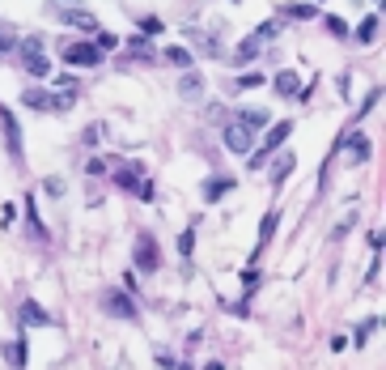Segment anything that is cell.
<instances>
[{
	"label": "cell",
	"instance_id": "1",
	"mask_svg": "<svg viewBox=\"0 0 386 370\" xmlns=\"http://www.w3.org/2000/svg\"><path fill=\"white\" fill-rule=\"evenodd\" d=\"M289 132H293V124H289V120H276V124H272V128H267V136H263V145H259V149H251V153H246V157H251V171H259V166H263V162H267V157H272V153H276V149H281V145H285V141H289Z\"/></svg>",
	"mask_w": 386,
	"mask_h": 370
},
{
	"label": "cell",
	"instance_id": "2",
	"mask_svg": "<svg viewBox=\"0 0 386 370\" xmlns=\"http://www.w3.org/2000/svg\"><path fill=\"white\" fill-rule=\"evenodd\" d=\"M102 311L110 315V320H124V324H136V320H140V306H136L132 294H124V290H106V294H102Z\"/></svg>",
	"mask_w": 386,
	"mask_h": 370
},
{
	"label": "cell",
	"instance_id": "3",
	"mask_svg": "<svg viewBox=\"0 0 386 370\" xmlns=\"http://www.w3.org/2000/svg\"><path fill=\"white\" fill-rule=\"evenodd\" d=\"M60 60L64 64H77V69H98L102 64V51H98V43H64L60 47Z\"/></svg>",
	"mask_w": 386,
	"mask_h": 370
},
{
	"label": "cell",
	"instance_id": "4",
	"mask_svg": "<svg viewBox=\"0 0 386 370\" xmlns=\"http://www.w3.org/2000/svg\"><path fill=\"white\" fill-rule=\"evenodd\" d=\"M221 136H225V149H230V153H251V149H255V132H251L246 124H238V120H230Z\"/></svg>",
	"mask_w": 386,
	"mask_h": 370
},
{
	"label": "cell",
	"instance_id": "5",
	"mask_svg": "<svg viewBox=\"0 0 386 370\" xmlns=\"http://www.w3.org/2000/svg\"><path fill=\"white\" fill-rule=\"evenodd\" d=\"M132 259H136L140 273H157L161 259H157V243H153V234H140V239H136V255H132Z\"/></svg>",
	"mask_w": 386,
	"mask_h": 370
},
{
	"label": "cell",
	"instance_id": "6",
	"mask_svg": "<svg viewBox=\"0 0 386 370\" xmlns=\"http://www.w3.org/2000/svg\"><path fill=\"white\" fill-rule=\"evenodd\" d=\"M263 43H267V38H263V34L255 30L251 38H242V43H238V51H234V56H230V64H234V69H238V64H251V60L259 56V47H263Z\"/></svg>",
	"mask_w": 386,
	"mask_h": 370
},
{
	"label": "cell",
	"instance_id": "7",
	"mask_svg": "<svg viewBox=\"0 0 386 370\" xmlns=\"http://www.w3.org/2000/svg\"><path fill=\"white\" fill-rule=\"evenodd\" d=\"M22 324H26V328H51V315H47L34 298H26V302H22Z\"/></svg>",
	"mask_w": 386,
	"mask_h": 370
},
{
	"label": "cell",
	"instance_id": "8",
	"mask_svg": "<svg viewBox=\"0 0 386 370\" xmlns=\"http://www.w3.org/2000/svg\"><path fill=\"white\" fill-rule=\"evenodd\" d=\"M0 128H5L9 153H13V157H22V136H17V120H13V111H9V107H0Z\"/></svg>",
	"mask_w": 386,
	"mask_h": 370
},
{
	"label": "cell",
	"instance_id": "9",
	"mask_svg": "<svg viewBox=\"0 0 386 370\" xmlns=\"http://www.w3.org/2000/svg\"><path fill=\"white\" fill-rule=\"evenodd\" d=\"M272 85H276V94H285V98H297V94H302V77H297L293 69L276 73V81H272Z\"/></svg>",
	"mask_w": 386,
	"mask_h": 370
},
{
	"label": "cell",
	"instance_id": "10",
	"mask_svg": "<svg viewBox=\"0 0 386 370\" xmlns=\"http://www.w3.org/2000/svg\"><path fill=\"white\" fill-rule=\"evenodd\" d=\"M344 145H348V162H365V157L373 153V145H369V136H361V132H352V136H344Z\"/></svg>",
	"mask_w": 386,
	"mask_h": 370
},
{
	"label": "cell",
	"instance_id": "11",
	"mask_svg": "<svg viewBox=\"0 0 386 370\" xmlns=\"http://www.w3.org/2000/svg\"><path fill=\"white\" fill-rule=\"evenodd\" d=\"M230 187H234V179H225V175H212V179L204 183V200H208V204H216V200L225 196Z\"/></svg>",
	"mask_w": 386,
	"mask_h": 370
},
{
	"label": "cell",
	"instance_id": "12",
	"mask_svg": "<svg viewBox=\"0 0 386 370\" xmlns=\"http://www.w3.org/2000/svg\"><path fill=\"white\" fill-rule=\"evenodd\" d=\"M238 124H246L251 132H259V128H267V124H272V115H267V111H259V107H246V111H238Z\"/></svg>",
	"mask_w": 386,
	"mask_h": 370
},
{
	"label": "cell",
	"instance_id": "13",
	"mask_svg": "<svg viewBox=\"0 0 386 370\" xmlns=\"http://www.w3.org/2000/svg\"><path fill=\"white\" fill-rule=\"evenodd\" d=\"M22 56H26V73H30V77H47V73H51V64H47V56H43L38 47H34V51H22Z\"/></svg>",
	"mask_w": 386,
	"mask_h": 370
},
{
	"label": "cell",
	"instance_id": "14",
	"mask_svg": "<svg viewBox=\"0 0 386 370\" xmlns=\"http://www.w3.org/2000/svg\"><path fill=\"white\" fill-rule=\"evenodd\" d=\"M60 22H68V26H81V30H98V22H94V13H85V9H68V13H60Z\"/></svg>",
	"mask_w": 386,
	"mask_h": 370
},
{
	"label": "cell",
	"instance_id": "15",
	"mask_svg": "<svg viewBox=\"0 0 386 370\" xmlns=\"http://www.w3.org/2000/svg\"><path fill=\"white\" fill-rule=\"evenodd\" d=\"M200 94H204V77L200 73H187L179 81V98H200Z\"/></svg>",
	"mask_w": 386,
	"mask_h": 370
},
{
	"label": "cell",
	"instance_id": "16",
	"mask_svg": "<svg viewBox=\"0 0 386 370\" xmlns=\"http://www.w3.org/2000/svg\"><path fill=\"white\" fill-rule=\"evenodd\" d=\"M281 17H289V22H306V17H318V9L302 0V5H285V9H281Z\"/></svg>",
	"mask_w": 386,
	"mask_h": 370
},
{
	"label": "cell",
	"instance_id": "17",
	"mask_svg": "<svg viewBox=\"0 0 386 370\" xmlns=\"http://www.w3.org/2000/svg\"><path fill=\"white\" fill-rule=\"evenodd\" d=\"M22 102H26V107H34V111H47V94L38 85H26L22 90Z\"/></svg>",
	"mask_w": 386,
	"mask_h": 370
},
{
	"label": "cell",
	"instance_id": "18",
	"mask_svg": "<svg viewBox=\"0 0 386 370\" xmlns=\"http://www.w3.org/2000/svg\"><path fill=\"white\" fill-rule=\"evenodd\" d=\"M165 64H175V69H191V51H187V47H165Z\"/></svg>",
	"mask_w": 386,
	"mask_h": 370
},
{
	"label": "cell",
	"instance_id": "19",
	"mask_svg": "<svg viewBox=\"0 0 386 370\" xmlns=\"http://www.w3.org/2000/svg\"><path fill=\"white\" fill-rule=\"evenodd\" d=\"M293 162H297V157H293V153H285V157H281V162H276V166H272V183H276V187H281V183L289 179V171H293Z\"/></svg>",
	"mask_w": 386,
	"mask_h": 370
},
{
	"label": "cell",
	"instance_id": "20",
	"mask_svg": "<svg viewBox=\"0 0 386 370\" xmlns=\"http://www.w3.org/2000/svg\"><path fill=\"white\" fill-rule=\"evenodd\" d=\"M378 26H382V22H378V13H369V17L357 26V38H361V43H373V38H378Z\"/></svg>",
	"mask_w": 386,
	"mask_h": 370
},
{
	"label": "cell",
	"instance_id": "21",
	"mask_svg": "<svg viewBox=\"0 0 386 370\" xmlns=\"http://www.w3.org/2000/svg\"><path fill=\"white\" fill-rule=\"evenodd\" d=\"M128 56H136V60H149V56H153V47H149L144 34H140V38H128Z\"/></svg>",
	"mask_w": 386,
	"mask_h": 370
},
{
	"label": "cell",
	"instance_id": "22",
	"mask_svg": "<svg viewBox=\"0 0 386 370\" xmlns=\"http://www.w3.org/2000/svg\"><path fill=\"white\" fill-rule=\"evenodd\" d=\"M5 353H9V362H13V366H26L30 345H26V341H17V345H5Z\"/></svg>",
	"mask_w": 386,
	"mask_h": 370
},
{
	"label": "cell",
	"instance_id": "23",
	"mask_svg": "<svg viewBox=\"0 0 386 370\" xmlns=\"http://www.w3.org/2000/svg\"><path fill=\"white\" fill-rule=\"evenodd\" d=\"M259 85H263V73H242L230 90H259Z\"/></svg>",
	"mask_w": 386,
	"mask_h": 370
},
{
	"label": "cell",
	"instance_id": "24",
	"mask_svg": "<svg viewBox=\"0 0 386 370\" xmlns=\"http://www.w3.org/2000/svg\"><path fill=\"white\" fill-rule=\"evenodd\" d=\"M276 222H281V213H267V218H263V226H259V247L276 234Z\"/></svg>",
	"mask_w": 386,
	"mask_h": 370
},
{
	"label": "cell",
	"instance_id": "25",
	"mask_svg": "<svg viewBox=\"0 0 386 370\" xmlns=\"http://www.w3.org/2000/svg\"><path fill=\"white\" fill-rule=\"evenodd\" d=\"M115 183H119L124 192H136V187H140V183H136V171H119V175H115Z\"/></svg>",
	"mask_w": 386,
	"mask_h": 370
},
{
	"label": "cell",
	"instance_id": "26",
	"mask_svg": "<svg viewBox=\"0 0 386 370\" xmlns=\"http://www.w3.org/2000/svg\"><path fill=\"white\" fill-rule=\"evenodd\" d=\"M327 30L336 34V38H344L348 34V26H344V17H336V13H327Z\"/></svg>",
	"mask_w": 386,
	"mask_h": 370
},
{
	"label": "cell",
	"instance_id": "27",
	"mask_svg": "<svg viewBox=\"0 0 386 370\" xmlns=\"http://www.w3.org/2000/svg\"><path fill=\"white\" fill-rule=\"evenodd\" d=\"M373 328H378V320H365V324L357 328V336H352V341H357V345H365V341L373 336Z\"/></svg>",
	"mask_w": 386,
	"mask_h": 370
},
{
	"label": "cell",
	"instance_id": "28",
	"mask_svg": "<svg viewBox=\"0 0 386 370\" xmlns=\"http://www.w3.org/2000/svg\"><path fill=\"white\" fill-rule=\"evenodd\" d=\"M43 187H47V196H55V200L64 196V179H55V175H51V179H43Z\"/></svg>",
	"mask_w": 386,
	"mask_h": 370
},
{
	"label": "cell",
	"instance_id": "29",
	"mask_svg": "<svg viewBox=\"0 0 386 370\" xmlns=\"http://www.w3.org/2000/svg\"><path fill=\"white\" fill-rule=\"evenodd\" d=\"M161 30V17H140V34H157Z\"/></svg>",
	"mask_w": 386,
	"mask_h": 370
},
{
	"label": "cell",
	"instance_id": "30",
	"mask_svg": "<svg viewBox=\"0 0 386 370\" xmlns=\"http://www.w3.org/2000/svg\"><path fill=\"white\" fill-rule=\"evenodd\" d=\"M191 243H195V230H183V234H179V251L191 255Z\"/></svg>",
	"mask_w": 386,
	"mask_h": 370
},
{
	"label": "cell",
	"instance_id": "31",
	"mask_svg": "<svg viewBox=\"0 0 386 370\" xmlns=\"http://www.w3.org/2000/svg\"><path fill=\"white\" fill-rule=\"evenodd\" d=\"M77 85H81L77 77H55V90H68V94H77Z\"/></svg>",
	"mask_w": 386,
	"mask_h": 370
},
{
	"label": "cell",
	"instance_id": "32",
	"mask_svg": "<svg viewBox=\"0 0 386 370\" xmlns=\"http://www.w3.org/2000/svg\"><path fill=\"white\" fill-rule=\"evenodd\" d=\"M352 226H357V218H344V222H340V226H336V234H331V239H336V243H340V239H344V234H348V230H352Z\"/></svg>",
	"mask_w": 386,
	"mask_h": 370
},
{
	"label": "cell",
	"instance_id": "33",
	"mask_svg": "<svg viewBox=\"0 0 386 370\" xmlns=\"http://www.w3.org/2000/svg\"><path fill=\"white\" fill-rule=\"evenodd\" d=\"M110 47H119L115 34H98V51H110Z\"/></svg>",
	"mask_w": 386,
	"mask_h": 370
}]
</instances>
